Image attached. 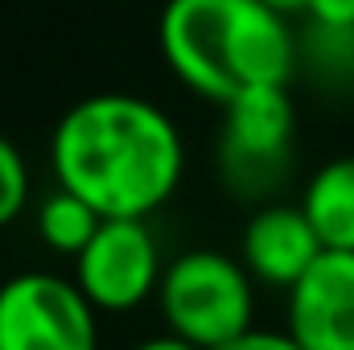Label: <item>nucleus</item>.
<instances>
[{
    "instance_id": "2eb2a0df",
    "label": "nucleus",
    "mask_w": 354,
    "mask_h": 350,
    "mask_svg": "<svg viewBox=\"0 0 354 350\" xmlns=\"http://www.w3.org/2000/svg\"><path fill=\"white\" fill-rule=\"evenodd\" d=\"M132 350H198V347L181 342V338H174V334H157V338H145V342H136Z\"/></svg>"
},
{
    "instance_id": "7ed1b4c3",
    "label": "nucleus",
    "mask_w": 354,
    "mask_h": 350,
    "mask_svg": "<svg viewBox=\"0 0 354 350\" xmlns=\"http://www.w3.org/2000/svg\"><path fill=\"white\" fill-rule=\"evenodd\" d=\"M157 305L165 317V334L198 350H218L256 326V280L243 260L194 248L165 264Z\"/></svg>"
},
{
    "instance_id": "39448f33",
    "label": "nucleus",
    "mask_w": 354,
    "mask_h": 350,
    "mask_svg": "<svg viewBox=\"0 0 354 350\" xmlns=\"http://www.w3.org/2000/svg\"><path fill=\"white\" fill-rule=\"evenodd\" d=\"M165 276L149 219H103L95 239L75 256V284L103 313H128L157 297Z\"/></svg>"
},
{
    "instance_id": "4468645a",
    "label": "nucleus",
    "mask_w": 354,
    "mask_h": 350,
    "mask_svg": "<svg viewBox=\"0 0 354 350\" xmlns=\"http://www.w3.org/2000/svg\"><path fill=\"white\" fill-rule=\"evenodd\" d=\"M313 25H330V29H354V0H309L305 4Z\"/></svg>"
},
{
    "instance_id": "f03ea898",
    "label": "nucleus",
    "mask_w": 354,
    "mask_h": 350,
    "mask_svg": "<svg viewBox=\"0 0 354 350\" xmlns=\"http://www.w3.org/2000/svg\"><path fill=\"white\" fill-rule=\"evenodd\" d=\"M161 58L198 99L231 103L252 87H288L301 46L264 0H169L157 25Z\"/></svg>"
},
{
    "instance_id": "1a4fd4ad",
    "label": "nucleus",
    "mask_w": 354,
    "mask_h": 350,
    "mask_svg": "<svg viewBox=\"0 0 354 350\" xmlns=\"http://www.w3.org/2000/svg\"><path fill=\"white\" fill-rule=\"evenodd\" d=\"M301 210L326 252H354V157H334L309 177Z\"/></svg>"
},
{
    "instance_id": "f257e3e1",
    "label": "nucleus",
    "mask_w": 354,
    "mask_h": 350,
    "mask_svg": "<svg viewBox=\"0 0 354 350\" xmlns=\"http://www.w3.org/2000/svg\"><path fill=\"white\" fill-rule=\"evenodd\" d=\"M54 181L103 219H149L181 185L185 145L149 99L103 91L79 99L50 136Z\"/></svg>"
},
{
    "instance_id": "ddd939ff",
    "label": "nucleus",
    "mask_w": 354,
    "mask_h": 350,
    "mask_svg": "<svg viewBox=\"0 0 354 350\" xmlns=\"http://www.w3.org/2000/svg\"><path fill=\"white\" fill-rule=\"evenodd\" d=\"M218 350H305L288 330H248V334H239V338H231L227 347Z\"/></svg>"
},
{
    "instance_id": "0eeeda50",
    "label": "nucleus",
    "mask_w": 354,
    "mask_h": 350,
    "mask_svg": "<svg viewBox=\"0 0 354 350\" xmlns=\"http://www.w3.org/2000/svg\"><path fill=\"white\" fill-rule=\"evenodd\" d=\"M288 334L305 350H354V252H322L288 288Z\"/></svg>"
},
{
    "instance_id": "dca6fc26",
    "label": "nucleus",
    "mask_w": 354,
    "mask_h": 350,
    "mask_svg": "<svg viewBox=\"0 0 354 350\" xmlns=\"http://www.w3.org/2000/svg\"><path fill=\"white\" fill-rule=\"evenodd\" d=\"M264 4L288 17V12H305V4H309V0H264Z\"/></svg>"
},
{
    "instance_id": "9d476101",
    "label": "nucleus",
    "mask_w": 354,
    "mask_h": 350,
    "mask_svg": "<svg viewBox=\"0 0 354 350\" xmlns=\"http://www.w3.org/2000/svg\"><path fill=\"white\" fill-rule=\"evenodd\" d=\"M99 223H103V214L91 202H83L79 194L62 190V185L50 190L46 202L37 206V235L58 256H79L91 239H95Z\"/></svg>"
},
{
    "instance_id": "9b49d317",
    "label": "nucleus",
    "mask_w": 354,
    "mask_h": 350,
    "mask_svg": "<svg viewBox=\"0 0 354 350\" xmlns=\"http://www.w3.org/2000/svg\"><path fill=\"white\" fill-rule=\"evenodd\" d=\"M309 66L326 83H354V29H330V25H309L305 50Z\"/></svg>"
},
{
    "instance_id": "6e6552de",
    "label": "nucleus",
    "mask_w": 354,
    "mask_h": 350,
    "mask_svg": "<svg viewBox=\"0 0 354 350\" xmlns=\"http://www.w3.org/2000/svg\"><path fill=\"white\" fill-rule=\"evenodd\" d=\"M322 239L309 223V214L288 202H268L260 206L248 227H243V239H239V260L252 272L256 284H268V288H292L313 260L322 256Z\"/></svg>"
},
{
    "instance_id": "20e7f679",
    "label": "nucleus",
    "mask_w": 354,
    "mask_h": 350,
    "mask_svg": "<svg viewBox=\"0 0 354 350\" xmlns=\"http://www.w3.org/2000/svg\"><path fill=\"white\" fill-rule=\"evenodd\" d=\"M87 293L58 272H17L0 284V350H99Z\"/></svg>"
},
{
    "instance_id": "f8f14e48",
    "label": "nucleus",
    "mask_w": 354,
    "mask_h": 350,
    "mask_svg": "<svg viewBox=\"0 0 354 350\" xmlns=\"http://www.w3.org/2000/svg\"><path fill=\"white\" fill-rule=\"evenodd\" d=\"M29 190H33V177H29V165H25L21 149L8 136H0V231L12 227L25 214Z\"/></svg>"
},
{
    "instance_id": "423d86ee",
    "label": "nucleus",
    "mask_w": 354,
    "mask_h": 350,
    "mask_svg": "<svg viewBox=\"0 0 354 350\" xmlns=\"http://www.w3.org/2000/svg\"><path fill=\"white\" fill-rule=\"evenodd\" d=\"M223 107V174L239 194H264L292 153V99L284 87H252Z\"/></svg>"
}]
</instances>
